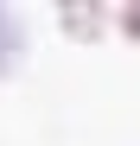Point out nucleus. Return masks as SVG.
Listing matches in <instances>:
<instances>
[{
	"label": "nucleus",
	"instance_id": "nucleus-1",
	"mask_svg": "<svg viewBox=\"0 0 140 146\" xmlns=\"http://www.w3.org/2000/svg\"><path fill=\"white\" fill-rule=\"evenodd\" d=\"M57 26H64L70 38H102L108 13L96 7V0H64V7H57Z\"/></svg>",
	"mask_w": 140,
	"mask_h": 146
},
{
	"label": "nucleus",
	"instance_id": "nucleus-2",
	"mask_svg": "<svg viewBox=\"0 0 140 146\" xmlns=\"http://www.w3.org/2000/svg\"><path fill=\"white\" fill-rule=\"evenodd\" d=\"M19 51H26V26H19L13 7H0V76L19 64Z\"/></svg>",
	"mask_w": 140,
	"mask_h": 146
},
{
	"label": "nucleus",
	"instance_id": "nucleus-3",
	"mask_svg": "<svg viewBox=\"0 0 140 146\" xmlns=\"http://www.w3.org/2000/svg\"><path fill=\"white\" fill-rule=\"evenodd\" d=\"M115 26H121V38H134V44H140V0H127V7L115 13Z\"/></svg>",
	"mask_w": 140,
	"mask_h": 146
}]
</instances>
